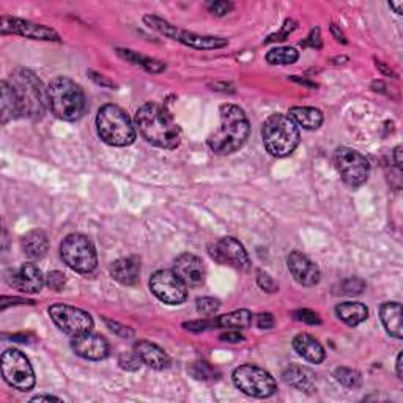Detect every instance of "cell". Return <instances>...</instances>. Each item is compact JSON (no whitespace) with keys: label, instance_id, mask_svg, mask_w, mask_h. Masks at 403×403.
<instances>
[{"label":"cell","instance_id":"6da1fadb","mask_svg":"<svg viewBox=\"0 0 403 403\" xmlns=\"http://www.w3.org/2000/svg\"><path fill=\"white\" fill-rule=\"evenodd\" d=\"M134 123L142 138L155 147L174 150L182 142V129L161 104H143L136 112Z\"/></svg>","mask_w":403,"mask_h":403},{"label":"cell","instance_id":"7a4b0ae2","mask_svg":"<svg viewBox=\"0 0 403 403\" xmlns=\"http://www.w3.org/2000/svg\"><path fill=\"white\" fill-rule=\"evenodd\" d=\"M219 118L218 129L208 138V147L216 155H232L249 139V120L243 109L235 104H222Z\"/></svg>","mask_w":403,"mask_h":403},{"label":"cell","instance_id":"3957f363","mask_svg":"<svg viewBox=\"0 0 403 403\" xmlns=\"http://www.w3.org/2000/svg\"><path fill=\"white\" fill-rule=\"evenodd\" d=\"M11 89L14 90L23 111V117L40 120L49 107L48 89L43 87L41 81L33 71L27 68H16L9 77Z\"/></svg>","mask_w":403,"mask_h":403},{"label":"cell","instance_id":"277c9868","mask_svg":"<svg viewBox=\"0 0 403 403\" xmlns=\"http://www.w3.org/2000/svg\"><path fill=\"white\" fill-rule=\"evenodd\" d=\"M49 109L57 118L63 121H76L85 114V95L81 85L70 77L59 76L48 85Z\"/></svg>","mask_w":403,"mask_h":403},{"label":"cell","instance_id":"5b68a950","mask_svg":"<svg viewBox=\"0 0 403 403\" xmlns=\"http://www.w3.org/2000/svg\"><path fill=\"white\" fill-rule=\"evenodd\" d=\"M263 145L275 158L292 155L299 145V129L289 115L275 114L265 120L262 128Z\"/></svg>","mask_w":403,"mask_h":403},{"label":"cell","instance_id":"8992f818","mask_svg":"<svg viewBox=\"0 0 403 403\" xmlns=\"http://www.w3.org/2000/svg\"><path fill=\"white\" fill-rule=\"evenodd\" d=\"M96 129L101 140L112 147H128L136 140V126L121 107L104 104L96 115Z\"/></svg>","mask_w":403,"mask_h":403},{"label":"cell","instance_id":"52a82bcc","mask_svg":"<svg viewBox=\"0 0 403 403\" xmlns=\"http://www.w3.org/2000/svg\"><path fill=\"white\" fill-rule=\"evenodd\" d=\"M60 255L65 265L81 275H90L98 265L96 249L82 233H71L60 244Z\"/></svg>","mask_w":403,"mask_h":403},{"label":"cell","instance_id":"ba28073f","mask_svg":"<svg viewBox=\"0 0 403 403\" xmlns=\"http://www.w3.org/2000/svg\"><path fill=\"white\" fill-rule=\"evenodd\" d=\"M233 385L238 390L255 399H268L277 391V383L270 372L260 367L244 364L233 370Z\"/></svg>","mask_w":403,"mask_h":403},{"label":"cell","instance_id":"9c48e42d","mask_svg":"<svg viewBox=\"0 0 403 403\" xmlns=\"http://www.w3.org/2000/svg\"><path fill=\"white\" fill-rule=\"evenodd\" d=\"M143 23H145L153 31L162 33L164 37H169L175 41H180L184 46H189L194 49L200 50H211V49H221L226 48L228 45V41L226 38L221 37H208V35H197L188 31H182L175 26H172L167 21H164L153 14H147L143 16Z\"/></svg>","mask_w":403,"mask_h":403},{"label":"cell","instance_id":"30bf717a","mask_svg":"<svg viewBox=\"0 0 403 403\" xmlns=\"http://www.w3.org/2000/svg\"><path fill=\"white\" fill-rule=\"evenodd\" d=\"M0 369L6 383L18 391H31L37 381L28 358L16 348H10L4 353L0 358Z\"/></svg>","mask_w":403,"mask_h":403},{"label":"cell","instance_id":"8fae6325","mask_svg":"<svg viewBox=\"0 0 403 403\" xmlns=\"http://www.w3.org/2000/svg\"><path fill=\"white\" fill-rule=\"evenodd\" d=\"M334 164L345 184H348L350 188H359L369 178V160L356 150L348 147L337 148L334 153Z\"/></svg>","mask_w":403,"mask_h":403},{"label":"cell","instance_id":"7c38bea8","mask_svg":"<svg viewBox=\"0 0 403 403\" xmlns=\"http://www.w3.org/2000/svg\"><path fill=\"white\" fill-rule=\"evenodd\" d=\"M50 320L55 323L62 333L71 337L90 333L93 329V319L89 312L68 304H54L49 307Z\"/></svg>","mask_w":403,"mask_h":403},{"label":"cell","instance_id":"4fadbf2b","mask_svg":"<svg viewBox=\"0 0 403 403\" xmlns=\"http://www.w3.org/2000/svg\"><path fill=\"white\" fill-rule=\"evenodd\" d=\"M150 290L155 297L170 306L183 304L188 298V285L174 270H160L150 279Z\"/></svg>","mask_w":403,"mask_h":403},{"label":"cell","instance_id":"5bb4252c","mask_svg":"<svg viewBox=\"0 0 403 403\" xmlns=\"http://www.w3.org/2000/svg\"><path fill=\"white\" fill-rule=\"evenodd\" d=\"M0 32L4 35H21V37L31 40H41V41H60L59 33L54 28L31 23L19 18L2 16L0 19Z\"/></svg>","mask_w":403,"mask_h":403},{"label":"cell","instance_id":"9a60e30c","mask_svg":"<svg viewBox=\"0 0 403 403\" xmlns=\"http://www.w3.org/2000/svg\"><path fill=\"white\" fill-rule=\"evenodd\" d=\"M211 255L221 263H227L236 270L248 271L250 270V258L244 249L243 244L233 238V236H226L214 243V249Z\"/></svg>","mask_w":403,"mask_h":403},{"label":"cell","instance_id":"2e32d148","mask_svg":"<svg viewBox=\"0 0 403 403\" xmlns=\"http://www.w3.org/2000/svg\"><path fill=\"white\" fill-rule=\"evenodd\" d=\"M71 348H73L77 356L89 359V361H101V359H104L109 355V343H107L103 336L93 334L92 331L73 337Z\"/></svg>","mask_w":403,"mask_h":403},{"label":"cell","instance_id":"e0dca14e","mask_svg":"<svg viewBox=\"0 0 403 403\" xmlns=\"http://www.w3.org/2000/svg\"><path fill=\"white\" fill-rule=\"evenodd\" d=\"M10 284L21 293L35 294L41 292L43 285L46 284V277L37 265L23 263L11 272Z\"/></svg>","mask_w":403,"mask_h":403},{"label":"cell","instance_id":"ac0fdd59","mask_svg":"<svg viewBox=\"0 0 403 403\" xmlns=\"http://www.w3.org/2000/svg\"><path fill=\"white\" fill-rule=\"evenodd\" d=\"M174 271L177 276L183 280V282L189 287H200L205 282V265L202 258L184 252V254L178 255L174 262Z\"/></svg>","mask_w":403,"mask_h":403},{"label":"cell","instance_id":"d6986e66","mask_svg":"<svg viewBox=\"0 0 403 403\" xmlns=\"http://www.w3.org/2000/svg\"><path fill=\"white\" fill-rule=\"evenodd\" d=\"M289 271L299 285L314 287L320 282V268L307 255L294 250L287 258Z\"/></svg>","mask_w":403,"mask_h":403},{"label":"cell","instance_id":"ffe728a7","mask_svg":"<svg viewBox=\"0 0 403 403\" xmlns=\"http://www.w3.org/2000/svg\"><path fill=\"white\" fill-rule=\"evenodd\" d=\"M134 353L140 358L143 364H147L151 369L164 370L170 365V358L161 347L148 341H139L134 343Z\"/></svg>","mask_w":403,"mask_h":403},{"label":"cell","instance_id":"44dd1931","mask_svg":"<svg viewBox=\"0 0 403 403\" xmlns=\"http://www.w3.org/2000/svg\"><path fill=\"white\" fill-rule=\"evenodd\" d=\"M111 275L121 285H136L139 282L140 263L136 257L118 258L111 266Z\"/></svg>","mask_w":403,"mask_h":403},{"label":"cell","instance_id":"7402d4cb","mask_svg":"<svg viewBox=\"0 0 403 403\" xmlns=\"http://www.w3.org/2000/svg\"><path fill=\"white\" fill-rule=\"evenodd\" d=\"M293 348L297 350V353L299 356H302L306 361L312 363V364H320L325 361L326 353L325 348L321 347V343L312 337L311 334H298L293 339Z\"/></svg>","mask_w":403,"mask_h":403},{"label":"cell","instance_id":"603a6c76","mask_svg":"<svg viewBox=\"0 0 403 403\" xmlns=\"http://www.w3.org/2000/svg\"><path fill=\"white\" fill-rule=\"evenodd\" d=\"M287 385L293 386L294 390L302 392H314L316 385L315 373L302 365H290L282 375Z\"/></svg>","mask_w":403,"mask_h":403},{"label":"cell","instance_id":"cb8c5ba5","mask_svg":"<svg viewBox=\"0 0 403 403\" xmlns=\"http://www.w3.org/2000/svg\"><path fill=\"white\" fill-rule=\"evenodd\" d=\"M380 319L386 333L394 339H402V304L400 302H385L380 307Z\"/></svg>","mask_w":403,"mask_h":403},{"label":"cell","instance_id":"d4e9b609","mask_svg":"<svg viewBox=\"0 0 403 403\" xmlns=\"http://www.w3.org/2000/svg\"><path fill=\"white\" fill-rule=\"evenodd\" d=\"M48 249L49 240L43 230H31L23 238L24 254L32 260H40V258L45 257L48 254Z\"/></svg>","mask_w":403,"mask_h":403},{"label":"cell","instance_id":"484cf974","mask_svg":"<svg viewBox=\"0 0 403 403\" xmlns=\"http://www.w3.org/2000/svg\"><path fill=\"white\" fill-rule=\"evenodd\" d=\"M336 314L339 319L348 326H358L369 316V309H367L363 302H341L336 306Z\"/></svg>","mask_w":403,"mask_h":403},{"label":"cell","instance_id":"4316f807","mask_svg":"<svg viewBox=\"0 0 403 403\" xmlns=\"http://www.w3.org/2000/svg\"><path fill=\"white\" fill-rule=\"evenodd\" d=\"M289 117L294 121V125L309 129V131L319 129L323 123V114L320 109H315V107H292L289 111Z\"/></svg>","mask_w":403,"mask_h":403},{"label":"cell","instance_id":"83f0119b","mask_svg":"<svg viewBox=\"0 0 403 403\" xmlns=\"http://www.w3.org/2000/svg\"><path fill=\"white\" fill-rule=\"evenodd\" d=\"M2 123H9L10 120H16L23 117V111H21V104L18 101L16 93L11 89V85L4 81L2 82Z\"/></svg>","mask_w":403,"mask_h":403},{"label":"cell","instance_id":"f1b7e54d","mask_svg":"<svg viewBox=\"0 0 403 403\" xmlns=\"http://www.w3.org/2000/svg\"><path fill=\"white\" fill-rule=\"evenodd\" d=\"M117 53L121 59H125L133 65H139V67H142L143 70H147L148 73H161V71L165 70V65L162 62L150 59V57H145V55H140L138 53H134V50L117 49Z\"/></svg>","mask_w":403,"mask_h":403},{"label":"cell","instance_id":"f546056e","mask_svg":"<svg viewBox=\"0 0 403 403\" xmlns=\"http://www.w3.org/2000/svg\"><path fill=\"white\" fill-rule=\"evenodd\" d=\"M218 326L219 328H230V329H248L252 323V314L246 309H240V311L228 312L226 315L218 316Z\"/></svg>","mask_w":403,"mask_h":403},{"label":"cell","instance_id":"4dcf8cb0","mask_svg":"<svg viewBox=\"0 0 403 403\" xmlns=\"http://www.w3.org/2000/svg\"><path fill=\"white\" fill-rule=\"evenodd\" d=\"M299 59V53L294 48H275L266 54L270 65H292Z\"/></svg>","mask_w":403,"mask_h":403},{"label":"cell","instance_id":"1f68e13d","mask_svg":"<svg viewBox=\"0 0 403 403\" xmlns=\"http://www.w3.org/2000/svg\"><path fill=\"white\" fill-rule=\"evenodd\" d=\"M334 378L345 387H353V390L363 385L361 373L353 369H348V367H339V369H336Z\"/></svg>","mask_w":403,"mask_h":403},{"label":"cell","instance_id":"d6a6232c","mask_svg":"<svg viewBox=\"0 0 403 403\" xmlns=\"http://www.w3.org/2000/svg\"><path fill=\"white\" fill-rule=\"evenodd\" d=\"M365 290V282L363 279L350 277L339 284V293L342 294H361Z\"/></svg>","mask_w":403,"mask_h":403},{"label":"cell","instance_id":"836d02e7","mask_svg":"<svg viewBox=\"0 0 403 403\" xmlns=\"http://www.w3.org/2000/svg\"><path fill=\"white\" fill-rule=\"evenodd\" d=\"M142 364L143 363L140 361V358L136 355V353H121L118 358V365L121 367V369L128 370V372L139 370Z\"/></svg>","mask_w":403,"mask_h":403},{"label":"cell","instance_id":"e575fe53","mask_svg":"<svg viewBox=\"0 0 403 403\" xmlns=\"http://www.w3.org/2000/svg\"><path fill=\"white\" fill-rule=\"evenodd\" d=\"M219 307H221V302L218 299H214V298L205 297V298L197 299V312L202 314V315L210 316V315L218 312Z\"/></svg>","mask_w":403,"mask_h":403},{"label":"cell","instance_id":"d590c367","mask_svg":"<svg viewBox=\"0 0 403 403\" xmlns=\"http://www.w3.org/2000/svg\"><path fill=\"white\" fill-rule=\"evenodd\" d=\"M65 284H67V276H65L60 271H50L46 276V285L50 290L60 292L65 287Z\"/></svg>","mask_w":403,"mask_h":403},{"label":"cell","instance_id":"8d00e7d4","mask_svg":"<svg viewBox=\"0 0 403 403\" xmlns=\"http://www.w3.org/2000/svg\"><path fill=\"white\" fill-rule=\"evenodd\" d=\"M206 9L210 13L216 14V16H226L227 13L233 10V4L224 2V0H216V2H208Z\"/></svg>","mask_w":403,"mask_h":403},{"label":"cell","instance_id":"74e56055","mask_svg":"<svg viewBox=\"0 0 403 403\" xmlns=\"http://www.w3.org/2000/svg\"><path fill=\"white\" fill-rule=\"evenodd\" d=\"M191 373H192V377L197 378V380H211L214 377L216 372L208 364L199 363V364L192 365Z\"/></svg>","mask_w":403,"mask_h":403},{"label":"cell","instance_id":"f35d334b","mask_svg":"<svg viewBox=\"0 0 403 403\" xmlns=\"http://www.w3.org/2000/svg\"><path fill=\"white\" fill-rule=\"evenodd\" d=\"M257 284L260 287L262 290L268 292V293H276L277 289V284L272 280V277L270 275H266L263 271H258L257 272Z\"/></svg>","mask_w":403,"mask_h":403},{"label":"cell","instance_id":"ab89813d","mask_svg":"<svg viewBox=\"0 0 403 403\" xmlns=\"http://www.w3.org/2000/svg\"><path fill=\"white\" fill-rule=\"evenodd\" d=\"M293 316L302 323H307V325H320V323H321L320 316L316 315L315 312L309 311V309H301V311L294 312Z\"/></svg>","mask_w":403,"mask_h":403},{"label":"cell","instance_id":"60d3db41","mask_svg":"<svg viewBox=\"0 0 403 403\" xmlns=\"http://www.w3.org/2000/svg\"><path fill=\"white\" fill-rule=\"evenodd\" d=\"M183 326L186 329H189V331H196V333H200V331H205L208 328L218 326V320H196V321L184 323Z\"/></svg>","mask_w":403,"mask_h":403},{"label":"cell","instance_id":"b9f144b4","mask_svg":"<svg viewBox=\"0 0 403 403\" xmlns=\"http://www.w3.org/2000/svg\"><path fill=\"white\" fill-rule=\"evenodd\" d=\"M106 323H107V326L111 328L112 333H115V334H118L121 337H133L134 336V331L131 328H128L125 325H120V323L112 321V320H106Z\"/></svg>","mask_w":403,"mask_h":403},{"label":"cell","instance_id":"7bdbcfd3","mask_svg":"<svg viewBox=\"0 0 403 403\" xmlns=\"http://www.w3.org/2000/svg\"><path fill=\"white\" fill-rule=\"evenodd\" d=\"M257 326L260 329H271L275 326V319H272L271 314H258L257 315Z\"/></svg>","mask_w":403,"mask_h":403},{"label":"cell","instance_id":"ee69618b","mask_svg":"<svg viewBox=\"0 0 403 403\" xmlns=\"http://www.w3.org/2000/svg\"><path fill=\"white\" fill-rule=\"evenodd\" d=\"M219 339H221L222 342L238 343V342H243V341H244V337H243V334H240L236 329H232V331H227V333H224V334H221Z\"/></svg>","mask_w":403,"mask_h":403},{"label":"cell","instance_id":"f6af8a7d","mask_svg":"<svg viewBox=\"0 0 403 403\" xmlns=\"http://www.w3.org/2000/svg\"><path fill=\"white\" fill-rule=\"evenodd\" d=\"M302 46L321 48V40H320V31H319V28H315V31H312L311 37H309V40H307V41L302 43Z\"/></svg>","mask_w":403,"mask_h":403},{"label":"cell","instance_id":"bcb514c9","mask_svg":"<svg viewBox=\"0 0 403 403\" xmlns=\"http://www.w3.org/2000/svg\"><path fill=\"white\" fill-rule=\"evenodd\" d=\"M89 74H90V77L93 79V81H95L98 85H101V87L115 89V84H114V82H111L109 79H106V77H103V76H99V74H96V73H93V71H89Z\"/></svg>","mask_w":403,"mask_h":403},{"label":"cell","instance_id":"7dc6e473","mask_svg":"<svg viewBox=\"0 0 403 403\" xmlns=\"http://www.w3.org/2000/svg\"><path fill=\"white\" fill-rule=\"evenodd\" d=\"M23 302H32V301H26V299H21V298H2V311H5L9 304H23Z\"/></svg>","mask_w":403,"mask_h":403},{"label":"cell","instance_id":"c3c4849f","mask_svg":"<svg viewBox=\"0 0 403 403\" xmlns=\"http://www.w3.org/2000/svg\"><path fill=\"white\" fill-rule=\"evenodd\" d=\"M331 33L334 35V38H336L337 41L347 43V40H345V35L342 33V31H339V28H337V26H336V24H331Z\"/></svg>","mask_w":403,"mask_h":403},{"label":"cell","instance_id":"681fc988","mask_svg":"<svg viewBox=\"0 0 403 403\" xmlns=\"http://www.w3.org/2000/svg\"><path fill=\"white\" fill-rule=\"evenodd\" d=\"M31 402H62L59 397H55V395H37V397H33Z\"/></svg>","mask_w":403,"mask_h":403},{"label":"cell","instance_id":"f907efd6","mask_svg":"<svg viewBox=\"0 0 403 403\" xmlns=\"http://www.w3.org/2000/svg\"><path fill=\"white\" fill-rule=\"evenodd\" d=\"M395 367H397V377L400 380H403V364H402V351L397 355V363H395Z\"/></svg>","mask_w":403,"mask_h":403},{"label":"cell","instance_id":"816d5d0a","mask_svg":"<svg viewBox=\"0 0 403 403\" xmlns=\"http://www.w3.org/2000/svg\"><path fill=\"white\" fill-rule=\"evenodd\" d=\"M394 160H395V164H397V167L400 169L402 167V147H397L394 150Z\"/></svg>","mask_w":403,"mask_h":403},{"label":"cell","instance_id":"f5cc1de1","mask_svg":"<svg viewBox=\"0 0 403 403\" xmlns=\"http://www.w3.org/2000/svg\"><path fill=\"white\" fill-rule=\"evenodd\" d=\"M390 6H391V9H394V11L397 14L403 13V2H391Z\"/></svg>","mask_w":403,"mask_h":403},{"label":"cell","instance_id":"db71d44e","mask_svg":"<svg viewBox=\"0 0 403 403\" xmlns=\"http://www.w3.org/2000/svg\"><path fill=\"white\" fill-rule=\"evenodd\" d=\"M377 68H380V70H381V73H383V74H386V76H392V71H391L390 68H386L385 65H383V62H377Z\"/></svg>","mask_w":403,"mask_h":403}]
</instances>
